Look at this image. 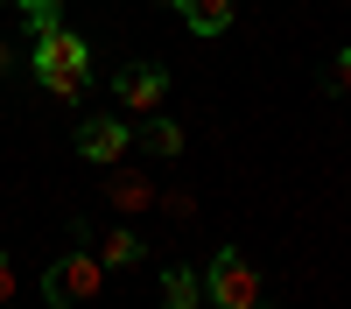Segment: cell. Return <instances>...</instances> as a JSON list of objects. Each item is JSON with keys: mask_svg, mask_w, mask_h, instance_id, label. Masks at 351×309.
I'll return each mask as SVG.
<instances>
[{"mask_svg": "<svg viewBox=\"0 0 351 309\" xmlns=\"http://www.w3.org/2000/svg\"><path fill=\"white\" fill-rule=\"evenodd\" d=\"M28 64H36V84L49 99H77L84 92V71H92V49H84L77 28H36V49H28Z\"/></svg>", "mask_w": 351, "mask_h": 309, "instance_id": "obj_1", "label": "cell"}, {"mask_svg": "<svg viewBox=\"0 0 351 309\" xmlns=\"http://www.w3.org/2000/svg\"><path fill=\"white\" fill-rule=\"evenodd\" d=\"M204 295H211V309H260V274L239 246H218L211 267H204Z\"/></svg>", "mask_w": 351, "mask_h": 309, "instance_id": "obj_2", "label": "cell"}, {"mask_svg": "<svg viewBox=\"0 0 351 309\" xmlns=\"http://www.w3.org/2000/svg\"><path fill=\"white\" fill-rule=\"evenodd\" d=\"M99 281H106L99 253H64L56 267H43V302L49 309H77V302L99 295Z\"/></svg>", "mask_w": 351, "mask_h": 309, "instance_id": "obj_3", "label": "cell"}, {"mask_svg": "<svg viewBox=\"0 0 351 309\" xmlns=\"http://www.w3.org/2000/svg\"><path fill=\"white\" fill-rule=\"evenodd\" d=\"M127 148H134V134H127V120H112V112H99V120H84V127H77V155H84V162H99V169L127 162Z\"/></svg>", "mask_w": 351, "mask_h": 309, "instance_id": "obj_4", "label": "cell"}, {"mask_svg": "<svg viewBox=\"0 0 351 309\" xmlns=\"http://www.w3.org/2000/svg\"><path fill=\"white\" fill-rule=\"evenodd\" d=\"M112 92H120L127 112H141V120H148V112L169 99V71H162V64H127L120 77H112Z\"/></svg>", "mask_w": 351, "mask_h": 309, "instance_id": "obj_5", "label": "cell"}, {"mask_svg": "<svg viewBox=\"0 0 351 309\" xmlns=\"http://www.w3.org/2000/svg\"><path fill=\"white\" fill-rule=\"evenodd\" d=\"M134 260H148V239H141V232H127V225H120V232L99 239V267H134Z\"/></svg>", "mask_w": 351, "mask_h": 309, "instance_id": "obj_6", "label": "cell"}, {"mask_svg": "<svg viewBox=\"0 0 351 309\" xmlns=\"http://www.w3.org/2000/svg\"><path fill=\"white\" fill-rule=\"evenodd\" d=\"M162 302H169V309H204V274L169 267V274H162Z\"/></svg>", "mask_w": 351, "mask_h": 309, "instance_id": "obj_7", "label": "cell"}, {"mask_svg": "<svg viewBox=\"0 0 351 309\" xmlns=\"http://www.w3.org/2000/svg\"><path fill=\"white\" fill-rule=\"evenodd\" d=\"M176 14H183L197 36H218V28L232 21V0H176Z\"/></svg>", "mask_w": 351, "mask_h": 309, "instance_id": "obj_8", "label": "cell"}, {"mask_svg": "<svg viewBox=\"0 0 351 309\" xmlns=\"http://www.w3.org/2000/svg\"><path fill=\"white\" fill-rule=\"evenodd\" d=\"M141 148L148 155H183V127L162 120V112H148V120H141Z\"/></svg>", "mask_w": 351, "mask_h": 309, "instance_id": "obj_9", "label": "cell"}, {"mask_svg": "<svg viewBox=\"0 0 351 309\" xmlns=\"http://www.w3.org/2000/svg\"><path fill=\"white\" fill-rule=\"evenodd\" d=\"M14 8L28 14V36H36V28H56V8H64V0H14Z\"/></svg>", "mask_w": 351, "mask_h": 309, "instance_id": "obj_10", "label": "cell"}, {"mask_svg": "<svg viewBox=\"0 0 351 309\" xmlns=\"http://www.w3.org/2000/svg\"><path fill=\"white\" fill-rule=\"evenodd\" d=\"M112 197H120V204H148L155 183H141V176H112Z\"/></svg>", "mask_w": 351, "mask_h": 309, "instance_id": "obj_11", "label": "cell"}, {"mask_svg": "<svg viewBox=\"0 0 351 309\" xmlns=\"http://www.w3.org/2000/svg\"><path fill=\"white\" fill-rule=\"evenodd\" d=\"M330 84L351 99V49H337V56H330Z\"/></svg>", "mask_w": 351, "mask_h": 309, "instance_id": "obj_12", "label": "cell"}, {"mask_svg": "<svg viewBox=\"0 0 351 309\" xmlns=\"http://www.w3.org/2000/svg\"><path fill=\"white\" fill-rule=\"evenodd\" d=\"M14 302V267H8V253H0V309Z\"/></svg>", "mask_w": 351, "mask_h": 309, "instance_id": "obj_13", "label": "cell"}, {"mask_svg": "<svg viewBox=\"0 0 351 309\" xmlns=\"http://www.w3.org/2000/svg\"><path fill=\"white\" fill-rule=\"evenodd\" d=\"M8 64H14V49H8V42H0V71H8Z\"/></svg>", "mask_w": 351, "mask_h": 309, "instance_id": "obj_14", "label": "cell"}]
</instances>
